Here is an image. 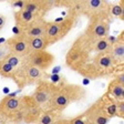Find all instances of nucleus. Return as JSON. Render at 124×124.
Instances as JSON below:
<instances>
[{
    "instance_id": "nucleus-27",
    "label": "nucleus",
    "mask_w": 124,
    "mask_h": 124,
    "mask_svg": "<svg viewBox=\"0 0 124 124\" xmlns=\"http://www.w3.org/2000/svg\"><path fill=\"white\" fill-rule=\"evenodd\" d=\"M53 124H70V123H69V119H63V117H61V119L58 120L57 122H54Z\"/></svg>"
},
{
    "instance_id": "nucleus-14",
    "label": "nucleus",
    "mask_w": 124,
    "mask_h": 124,
    "mask_svg": "<svg viewBox=\"0 0 124 124\" xmlns=\"http://www.w3.org/2000/svg\"><path fill=\"white\" fill-rule=\"evenodd\" d=\"M110 57H111L113 63L116 68H123L124 64V32L122 31L121 33L115 38L114 43L111 46L108 50Z\"/></svg>"
},
{
    "instance_id": "nucleus-13",
    "label": "nucleus",
    "mask_w": 124,
    "mask_h": 124,
    "mask_svg": "<svg viewBox=\"0 0 124 124\" xmlns=\"http://www.w3.org/2000/svg\"><path fill=\"white\" fill-rule=\"evenodd\" d=\"M106 94L115 101H124V73L120 71L108 85Z\"/></svg>"
},
{
    "instance_id": "nucleus-23",
    "label": "nucleus",
    "mask_w": 124,
    "mask_h": 124,
    "mask_svg": "<svg viewBox=\"0 0 124 124\" xmlns=\"http://www.w3.org/2000/svg\"><path fill=\"white\" fill-rule=\"evenodd\" d=\"M69 123L70 124H92L83 114H79L78 116L69 119Z\"/></svg>"
},
{
    "instance_id": "nucleus-2",
    "label": "nucleus",
    "mask_w": 124,
    "mask_h": 124,
    "mask_svg": "<svg viewBox=\"0 0 124 124\" xmlns=\"http://www.w3.org/2000/svg\"><path fill=\"white\" fill-rule=\"evenodd\" d=\"M41 112L31 95H7L0 100V113L10 124H34Z\"/></svg>"
},
{
    "instance_id": "nucleus-17",
    "label": "nucleus",
    "mask_w": 124,
    "mask_h": 124,
    "mask_svg": "<svg viewBox=\"0 0 124 124\" xmlns=\"http://www.w3.org/2000/svg\"><path fill=\"white\" fill-rule=\"evenodd\" d=\"M62 117V113L54 111V110H44L40 113L38 120L34 124H53L54 122H57Z\"/></svg>"
},
{
    "instance_id": "nucleus-11",
    "label": "nucleus",
    "mask_w": 124,
    "mask_h": 124,
    "mask_svg": "<svg viewBox=\"0 0 124 124\" xmlns=\"http://www.w3.org/2000/svg\"><path fill=\"white\" fill-rule=\"evenodd\" d=\"M21 8L34 15L37 18L44 19V16L54 8V6L53 0H24Z\"/></svg>"
},
{
    "instance_id": "nucleus-3",
    "label": "nucleus",
    "mask_w": 124,
    "mask_h": 124,
    "mask_svg": "<svg viewBox=\"0 0 124 124\" xmlns=\"http://www.w3.org/2000/svg\"><path fill=\"white\" fill-rule=\"evenodd\" d=\"M86 98V90L79 84H63L58 85L51 101L49 108L62 113L71 104L81 102Z\"/></svg>"
},
{
    "instance_id": "nucleus-9",
    "label": "nucleus",
    "mask_w": 124,
    "mask_h": 124,
    "mask_svg": "<svg viewBox=\"0 0 124 124\" xmlns=\"http://www.w3.org/2000/svg\"><path fill=\"white\" fill-rule=\"evenodd\" d=\"M27 61L30 65L46 72V70L53 65L54 61H55V57L53 53L49 52L48 50L32 51L27 55Z\"/></svg>"
},
{
    "instance_id": "nucleus-5",
    "label": "nucleus",
    "mask_w": 124,
    "mask_h": 124,
    "mask_svg": "<svg viewBox=\"0 0 124 124\" xmlns=\"http://www.w3.org/2000/svg\"><path fill=\"white\" fill-rule=\"evenodd\" d=\"M78 19L79 17L70 11L65 18L58 19L55 21H48L44 31V38L48 41L49 46L63 40L77 26Z\"/></svg>"
},
{
    "instance_id": "nucleus-24",
    "label": "nucleus",
    "mask_w": 124,
    "mask_h": 124,
    "mask_svg": "<svg viewBox=\"0 0 124 124\" xmlns=\"http://www.w3.org/2000/svg\"><path fill=\"white\" fill-rule=\"evenodd\" d=\"M115 116H117L120 119H124V101H117Z\"/></svg>"
},
{
    "instance_id": "nucleus-18",
    "label": "nucleus",
    "mask_w": 124,
    "mask_h": 124,
    "mask_svg": "<svg viewBox=\"0 0 124 124\" xmlns=\"http://www.w3.org/2000/svg\"><path fill=\"white\" fill-rule=\"evenodd\" d=\"M101 102H102V105H103L104 110L106 111L108 115L110 117H114L116 115V103L117 101H115L114 99H112L110 95H108L106 93H104L103 95L100 98Z\"/></svg>"
},
{
    "instance_id": "nucleus-25",
    "label": "nucleus",
    "mask_w": 124,
    "mask_h": 124,
    "mask_svg": "<svg viewBox=\"0 0 124 124\" xmlns=\"http://www.w3.org/2000/svg\"><path fill=\"white\" fill-rule=\"evenodd\" d=\"M9 53H10V52H9V49H8L6 42L0 44V60H3L7 57V54H9Z\"/></svg>"
},
{
    "instance_id": "nucleus-1",
    "label": "nucleus",
    "mask_w": 124,
    "mask_h": 124,
    "mask_svg": "<svg viewBox=\"0 0 124 124\" xmlns=\"http://www.w3.org/2000/svg\"><path fill=\"white\" fill-rule=\"evenodd\" d=\"M114 41L115 37L108 36L105 39L94 40L81 33L68 50L65 64L90 80L111 77L117 69L108 53Z\"/></svg>"
},
{
    "instance_id": "nucleus-28",
    "label": "nucleus",
    "mask_w": 124,
    "mask_h": 124,
    "mask_svg": "<svg viewBox=\"0 0 124 124\" xmlns=\"http://www.w3.org/2000/svg\"><path fill=\"white\" fill-rule=\"evenodd\" d=\"M0 124H10L9 122H8V120L6 119L1 113H0Z\"/></svg>"
},
{
    "instance_id": "nucleus-26",
    "label": "nucleus",
    "mask_w": 124,
    "mask_h": 124,
    "mask_svg": "<svg viewBox=\"0 0 124 124\" xmlns=\"http://www.w3.org/2000/svg\"><path fill=\"white\" fill-rule=\"evenodd\" d=\"M6 24H7V17L2 13H0V31L5 28Z\"/></svg>"
},
{
    "instance_id": "nucleus-4",
    "label": "nucleus",
    "mask_w": 124,
    "mask_h": 124,
    "mask_svg": "<svg viewBox=\"0 0 124 124\" xmlns=\"http://www.w3.org/2000/svg\"><path fill=\"white\" fill-rule=\"evenodd\" d=\"M111 3L105 0H74V5L70 11L80 17L84 16L91 19H111L110 16Z\"/></svg>"
},
{
    "instance_id": "nucleus-12",
    "label": "nucleus",
    "mask_w": 124,
    "mask_h": 124,
    "mask_svg": "<svg viewBox=\"0 0 124 124\" xmlns=\"http://www.w3.org/2000/svg\"><path fill=\"white\" fill-rule=\"evenodd\" d=\"M6 44H7L10 53L17 54V55H20V57H27L31 52L30 48H29L28 39L21 33H18L9 38L6 41Z\"/></svg>"
},
{
    "instance_id": "nucleus-22",
    "label": "nucleus",
    "mask_w": 124,
    "mask_h": 124,
    "mask_svg": "<svg viewBox=\"0 0 124 124\" xmlns=\"http://www.w3.org/2000/svg\"><path fill=\"white\" fill-rule=\"evenodd\" d=\"M110 16L116 17L123 21L124 19V9H123V1H120L119 5H111L110 6Z\"/></svg>"
},
{
    "instance_id": "nucleus-16",
    "label": "nucleus",
    "mask_w": 124,
    "mask_h": 124,
    "mask_svg": "<svg viewBox=\"0 0 124 124\" xmlns=\"http://www.w3.org/2000/svg\"><path fill=\"white\" fill-rule=\"evenodd\" d=\"M46 22L44 19H37L34 22H32L30 26L24 28L23 30L19 31V33L23 34L27 38H36V37H44ZM18 34V33H17Z\"/></svg>"
},
{
    "instance_id": "nucleus-19",
    "label": "nucleus",
    "mask_w": 124,
    "mask_h": 124,
    "mask_svg": "<svg viewBox=\"0 0 124 124\" xmlns=\"http://www.w3.org/2000/svg\"><path fill=\"white\" fill-rule=\"evenodd\" d=\"M28 39V43L30 51H42V50H46L49 43L46 40L44 37H36V38H27Z\"/></svg>"
},
{
    "instance_id": "nucleus-21",
    "label": "nucleus",
    "mask_w": 124,
    "mask_h": 124,
    "mask_svg": "<svg viewBox=\"0 0 124 124\" xmlns=\"http://www.w3.org/2000/svg\"><path fill=\"white\" fill-rule=\"evenodd\" d=\"M15 74H16V70L7 61L0 60V75L2 78H6V79L13 80Z\"/></svg>"
},
{
    "instance_id": "nucleus-15",
    "label": "nucleus",
    "mask_w": 124,
    "mask_h": 124,
    "mask_svg": "<svg viewBox=\"0 0 124 124\" xmlns=\"http://www.w3.org/2000/svg\"><path fill=\"white\" fill-rule=\"evenodd\" d=\"M13 18H15V23H16V29H18V32L19 31L23 30L24 28H27L28 26H30L32 22L37 20V19H40V18H37L34 15H32L31 12L29 11L24 10L22 8H20L19 10H17L13 15Z\"/></svg>"
},
{
    "instance_id": "nucleus-8",
    "label": "nucleus",
    "mask_w": 124,
    "mask_h": 124,
    "mask_svg": "<svg viewBox=\"0 0 124 124\" xmlns=\"http://www.w3.org/2000/svg\"><path fill=\"white\" fill-rule=\"evenodd\" d=\"M110 23L111 19H91L82 34L94 40L105 39L110 36Z\"/></svg>"
},
{
    "instance_id": "nucleus-6",
    "label": "nucleus",
    "mask_w": 124,
    "mask_h": 124,
    "mask_svg": "<svg viewBox=\"0 0 124 124\" xmlns=\"http://www.w3.org/2000/svg\"><path fill=\"white\" fill-rule=\"evenodd\" d=\"M50 75L46 72L27 63L22 68L16 70V74L12 81L17 84L19 90H22L23 88L29 86V85H37L42 81H48Z\"/></svg>"
},
{
    "instance_id": "nucleus-7",
    "label": "nucleus",
    "mask_w": 124,
    "mask_h": 124,
    "mask_svg": "<svg viewBox=\"0 0 124 124\" xmlns=\"http://www.w3.org/2000/svg\"><path fill=\"white\" fill-rule=\"evenodd\" d=\"M57 88L58 85L50 82V81H42V82L37 84L36 89H34L33 93L31 94V96L33 98L36 103L40 106L42 111L49 110L50 101H51Z\"/></svg>"
},
{
    "instance_id": "nucleus-20",
    "label": "nucleus",
    "mask_w": 124,
    "mask_h": 124,
    "mask_svg": "<svg viewBox=\"0 0 124 124\" xmlns=\"http://www.w3.org/2000/svg\"><path fill=\"white\" fill-rule=\"evenodd\" d=\"M3 60L7 61L15 70L20 69V68H22L23 65H26L27 63H28L27 57H20V55H17V54H13V53L7 54V57Z\"/></svg>"
},
{
    "instance_id": "nucleus-10",
    "label": "nucleus",
    "mask_w": 124,
    "mask_h": 124,
    "mask_svg": "<svg viewBox=\"0 0 124 124\" xmlns=\"http://www.w3.org/2000/svg\"><path fill=\"white\" fill-rule=\"evenodd\" d=\"M82 114L92 124H108V121L111 120V117L108 115L106 111L104 110L100 99L91 104Z\"/></svg>"
}]
</instances>
